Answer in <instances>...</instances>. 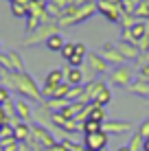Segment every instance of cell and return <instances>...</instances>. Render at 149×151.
<instances>
[{
	"mask_svg": "<svg viewBox=\"0 0 149 151\" xmlns=\"http://www.w3.org/2000/svg\"><path fill=\"white\" fill-rule=\"evenodd\" d=\"M90 121H96V123H105V107L96 105V103H90Z\"/></svg>",
	"mask_w": 149,
	"mask_h": 151,
	"instance_id": "obj_18",
	"label": "cell"
},
{
	"mask_svg": "<svg viewBox=\"0 0 149 151\" xmlns=\"http://www.w3.org/2000/svg\"><path fill=\"white\" fill-rule=\"evenodd\" d=\"M46 83L53 88H57L59 83H64V70H50L48 75H46Z\"/></svg>",
	"mask_w": 149,
	"mask_h": 151,
	"instance_id": "obj_20",
	"label": "cell"
},
{
	"mask_svg": "<svg viewBox=\"0 0 149 151\" xmlns=\"http://www.w3.org/2000/svg\"><path fill=\"white\" fill-rule=\"evenodd\" d=\"M103 129V123H96V121H83L81 123V132L83 134H94V132H101Z\"/></svg>",
	"mask_w": 149,
	"mask_h": 151,
	"instance_id": "obj_21",
	"label": "cell"
},
{
	"mask_svg": "<svg viewBox=\"0 0 149 151\" xmlns=\"http://www.w3.org/2000/svg\"><path fill=\"white\" fill-rule=\"evenodd\" d=\"M9 59H11V72H24V59L18 50H9Z\"/></svg>",
	"mask_w": 149,
	"mask_h": 151,
	"instance_id": "obj_16",
	"label": "cell"
},
{
	"mask_svg": "<svg viewBox=\"0 0 149 151\" xmlns=\"http://www.w3.org/2000/svg\"><path fill=\"white\" fill-rule=\"evenodd\" d=\"M116 50H119V53L123 55V59H125V61H136V59H138V53H140L136 44H130V42H121V40H119V44H116Z\"/></svg>",
	"mask_w": 149,
	"mask_h": 151,
	"instance_id": "obj_10",
	"label": "cell"
},
{
	"mask_svg": "<svg viewBox=\"0 0 149 151\" xmlns=\"http://www.w3.org/2000/svg\"><path fill=\"white\" fill-rule=\"evenodd\" d=\"M57 22H44V24H40L35 31H31V33H27V37L22 40V44L24 46H40V44H46V40L50 37V35H55V33H59L57 31Z\"/></svg>",
	"mask_w": 149,
	"mask_h": 151,
	"instance_id": "obj_2",
	"label": "cell"
},
{
	"mask_svg": "<svg viewBox=\"0 0 149 151\" xmlns=\"http://www.w3.org/2000/svg\"><path fill=\"white\" fill-rule=\"evenodd\" d=\"M99 55H101V57H103V59L107 61V66H114V68H116V66H123V64H127V61L123 59V55L119 53V50H116V44H110V42L101 46Z\"/></svg>",
	"mask_w": 149,
	"mask_h": 151,
	"instance_id": "obj_6",
	"label": "cell"
},
{
	"mask_svg": "<svg viewBox=\"0 0 149 151\" xmlns=\"http://www.w3.org/2000/svg\"><path fill=\"white\" fill-rule=\"evenodd\" d=\"M101 151H107V149H101Z\"/></svg>",
	"mask_w": 149,
	"mask_h": 151,
	"instance_id": "obj_37",
	"label": "cell"
},
{
	"mask_svg": "<svg viewBox=\"0 0 149 151\" xmlns=\"http://www.w3.org/2000/svg\"><path fill=\"white\" fill-rule=\"evenodd\" d=\"M136 64H138V68H143V66H147V64H149V50H140V53H138Z\"/></svg>",
	"mask_w": 149,
	"mask_h": 151,
	"instance_id": "obj_28",
	"label": "cell"
},
{
	"mask_svg": "<svg viewBox=\"0 0 149 151\" xmlns=\"http://www.w3.org/2000/svg\"><path fill=\"white\" fill-rule=\"evenodd\" d=\"M110 101H112V90H110L107 86H103V88L94 94V99H92V103H96V105H101V107H105Z\"/></svg>",
	"mask_w": 149,
	"mask_h": 151,
	"instance_id": "obj_15",
	"label": "cell"
},
{
	"mask_svg": "<svg viewBox=\"0 0 149 151\" xmlns=\"http://www.w3.org/2000/svg\"><path fill=\"white\" fill-rule=\"evenodd\" d=\"M138 134H140L143 138H149V118H145L140 125H138V129H136Z\"/></svg>",
	"mask_w": 149,
	"mask_h": 151,
	"instance_id": "obj_29",
	"label": "cell"
},
{
	"mask_svg": "<svg viewBox=\"0 0 149 151\" xmlns=\"http://www.w3.org/2000/svg\"><path fill=\"white\" fill-rule=\"evenodd\" d=\"M90 50H88V46L83 44V42H75V55H79V57H86Z\"/></svg>",
	"mask_w": 149,
	"mask_h": 151,
	"instance_id": "obj_27",
	"label": "cell"
},
{
	"mask_svg": "<svg viewBox=\"0 0 149 151\" xmlns=\"http://www.w3.org/2000/svg\"><path fill=\"white\" fill-rule=\"evenodd\" d=\"M81 96H83V86H70L68 94H66V99H68L70 103H75V101H81Z\"/></svg>",
	"mask_w": 149,
	"mask_h": 151,
	"instance_id": "obj_23",
	"label": "cell"
},
{
	"mask_svg": "<svg viewBox=\"0 0 149 151\" xmlns=\"http://www.w3.org/2000/svg\"><path fill=\"white\" fill-rule=\"evenodd\" d=\"M68 103H70L68 99H46V103H44V105L48 107L50 112H61L66 105H68Z\"/></svg>",
	"mask_w": 149,
	"mask_h": 151,
	"instance_id": "obj_19",
	"label": "cell"
},
{
	"mask_svg": "<svg viewBox=\"0 0 149 151\" xmlns=\"http://www.w3.org/2000/svg\"><path fill=\"white\" fill-rule=\"evenodd\" d=\"M13 138L18 140L20 145H22V142H27V140L31 138V125H29V123L18 121V123L13 125Z\"/></svg>",
	"mask_w": 149,
	"mask_h": 151,
	"instance_id": "obj_11",
	"label": "cell"
},
{
	"mask_svg": "<svg viewBox=\"0 0 149 151\" xmlns=\"http://www.w3.org/2000/svg\"><path fill=\"white\" fill-rule=\"evenodd\" d=\"M4 88L13 90L18 96L22 99H31V101H42V88L37 86V81L33 79V75H29L27 70L24 72H7L2 81Z\"/></svg>",
	"mask_w": 149,
	"mask_h": 151,
	"instance_id": "obj_1",
	"label": "cell"
},
{
	"mask_svg": "<svg viewBox=\"0 0 149 151\" xmlns=\"http://www.w3.org/2000/svg\"><path fill=\"white\" fill-rule=\"evenodd\" d=\"M15 116H18V121L22 123H29L31 118H33V110H31V103L27 99H15Z\"/></svg>",
	"mask_w": 149,
	"mask_h": 151,
	"instance_id": "obj_9",
	"label": "cell"
},
{
	"mask_svg": "<svg viewBox=\"0 0 149 151\" xmlns=\"http://www.w3.org/2000/svg\"><path fill=\"white\" fill-rule=\"evenodd\" d=\"M0 53H2V44H0Z\"/></svg>",
	"mask_w": 149,
	"mask_h": 151,
	"instance_id": "obj_35",
	"label": "cell"
},
{
	"mask_svg": "<svg viewBox=\"0 0 149 151\" xmlns=\"http://www.w3.org/2000/svg\"><path fill=\"white\" fill-rule=\"evenodd\" d=\"M64 44H66V40L61 37L59 33H55V35H50L48 40H46V48L48 50H53V53H61V48H64Z\"/></svg>",
	"mask_w": 149,
	"mask_h": 151,
	"instance_id": "obj_14",
	"label": "cell"
},
{
	"mask_svg": "<svg viewBox=\"0 0 149 151\" xmlns=\"http://www.w3.org/2000/svg\"><path fill=\"white\" fill-rule=\"evenodd\" d=\"M29 4H31V2H20V0H15V2H11V13L15 15V18H24V20H27V15H29Z\"/></svg>",
	"mask_w": 149,
	"mask_h": 151,
	"instance_id": "obj_17",
	"label": "cell"
},
{
	"mask_svg": "<svg viewBox=\"0 0 149 151\" xmlns=\"http://www.w3.org/2000/svg\"><path fill=\"white\" fill-rule=\"evenodd\" d=\"M9 99H11V90H9V88H4V86H0V105H4Z\"/></svg>",
	"mask_w": 149,
	"mask_h": 151,
	"instance_id": "obj_30",
	"label": "cell"
},
{
	"mask_svg": "<svg viewBox=\"0 0 149 151\" xmlns=\"http://www.w3.org/2000/svg\"><path fill=\"white\" fill-rule=\"evenodd\" d=\"M9 2H15V0H9Z\"/></svg>",
	"mask_w": 149,
	"mask_h": 151,
	"instance_id": "obj_36",
	"label": "cell"
},
{
	"mask_svg": "<svg viewBox=\"0 0 149 151\" xmlns=\"http://www.w3.org/2000/svg\"><path fill=\"white\" fill-rule=\"evenodd\" d=\"M116 151H130V147H127V145H125V147H119Z\"/></svg>",
	"mask_w": 149,
	"mask_h": 151,
	"instance_id": "obj_33",
	"label": "cell"
},
{
	"mask_svg": "<svg viewBox=\"0 0 149 151\" xmlns=\"http://www.w3.org/2000/svg\"><path fill=\"white\" fill-rule=\"evenodd\" d=\"M64 81L68 86H83V75H81V68H66L64 70Z\"/></svg>",
	"mask_w": 149,
	"mask_h": 151,
	"instance_id": "obj_13",
	"label": "cell"
},
{
	"mask_svg": "<svg viewBox=\"0 0 149 151\" xmlns=\"http://www.w3.org/2000/svg\"><path fill=\"white\" fill-rule=\"evenodd\" d=\"M73 55H75V42H66V44H64V48H61V57H64V59L68 61Z\"/></svg>",
	"mask_w": 149,
	"mask_h": 151,
	"instance_id": "obj_26",
	"label": "cell"
},
{
	"mask_svg": "<svg viewBox=\"0 0 149 151\" xmlns=\"http://www.w3.org/2000/svg\"><path fill=\"white\" fill-rule=\"evenodd\" d=\"M68 90H70V86L68 83H59L57 88H55V94H53V99H66V94H68Z\"/></svg>",
	"mask_w": 149,
	"mask_h": 151,
	"instance_id": "obj_25",
	"label": "cell"
},
{
	"mask_svg": "<svg viewBox=\"0 0 149 151\" xmlns=\"http://www.w3.org/2000/svg\"><path fill=\"white\" fill-rule=\"evenodd\" d=\"M132 125L130 121H105L103 123V132L107 136H123V134L132 132Z\"/></svg>",
	"mask_w": 149,
	"mask_h": 151,
	"instance_id": "obj_7",
	"label": "cell"
},
{
	"mask_svg": "<svg viewBox=\"0 0 149 151\" xmlns=\"http://www.w3.org/2000/svg\"><path fill=\"white\" fill-rule=\"evenodd\" d=\"M143 151H149V138H145V142H143Z\"/></svg>",
	"mask_w": 149,
	"mask_h": 151,
	"instance_id": "obj_32",
	"label": "cell"
},
{
	"mask_svg": "<svg viewBox=\"0 0 149 151\" xmlns=\"http://www.w3.org/2000/svg\"><path fill=\"white\" fill-rule=\"evenodd\" d=\"M127 90L132 92V94H136V96H140V99H147L149 101V81H145V79H138L136 77V81L132 83Z\"/></svg>",
	"mask_w": 149,
	"mask_h": 151,
	"instance_id": "obj_12",
	"label": "cell"
},
{
	"mask_svg": "<svg viewBox=\"0 0 149 151\" xmlns=\"http://www.w3.org/2000/svg\"><path fill=\"white\" fill-rule=\"evenodd\" d=\"M110 81L114 83V86L119 88H130L132 83H134V70H132V66H116L114 70L110 72Z\"/></svg>",
	"mask_w": 149,
	"mask_h": 151,
	"instance_id": "obj_4",
	"label": "cell"
},
{
	"mask_svg": "<svg viewBox=\"0 0 149 151\" xmlns=\"http://www.w3.org/2000/svg\"><path fill=\"white\" fill-rule=\"evenodd\" d=\"M143 142H145V138L136 132V134H132L130 145H127V147H130V151H143Z\"/></svg>",
	"mask_w": 149,
	"mask_h": 151,
	"instance_id": "obj_24",
	"label": "cell"
},
{
	"mask_svg": "<svg viewBox=\"0 0 149 151\" xmlns=\"http://www.w3.org/2000/svg\"><path fill=\"white\" fill-rule=\"evenodd\" d=\"M96 9L101 15H105L110 22L121 24V15H123V7L116 0H96Z\"/></svg>",
	"mask_w": 149,
	"mask_h": 151,
	"instance_id": "obj_3",
	"label": "cell"
},
{
	"mask_svg": "<svg viewBox=\"0 0 149 151\" xmlns=\"http://www.w3.org/2000/svg\"><path fill=\"white\" fill-rule=\"evenodd\" d=\"M81 151H92V149H88V147H81Z\"/></svg>",
	"mask_w": 149,
	"mask_h": 151,
	"instance_id": "obj_34",
	"label": "cell"
},
{
	"mask_svg": "<svg viewBox=\"0 0 149 151\" xmlns=\"http://www.w3.org/2000/svg\"><path fill=\"white\" fill-rule=\"evenodd\" d=\"M138 79L149 81V64H147V66H143V68H138Z\"/></svg>",
	"mask_w": 149,
	"mask_h": 151,
	"instance_id": "obj_31",
	"label": "cell"
},
{
	"mask_svg": "<svg viewBox=\"0 0 149 151\" xmlns=\"http://www.w3.org/2000/svg\"><path fill=\"white\" fill-rule=\"evenodd\" d=\"M86 61H88V66L92 70L96 72V75H105L107 70H110V66H107V61L101 57L99 53H94V50H90L88 55H86Z\"/></svg>",
	"mask_w": 149,
	"mask_h": 151,
	"instance_id": "obj_8",
	"label": "cell"
},
{
	"mask_svg": "<svg viewBox=\"0 0 149 151\" xmlns=\"http://www.w3.org/2000/svg\"><path fill=\"white\" fill-rule=\"evenodd\" d=\"M107 142H110V136L101 129V132H94V134H86L83 136V147H88L92 151H101L107 147Z\"/></svg>",
	"mask_w": 149,
	"mask_h": 151,
	"instance_id": "obj_5",
	"label": "cell"
},
{
	"mask_svg": "<svg viewBox=\"0 0 149 151\" xmlns=\"http://www.w3.org/2000/svg\"><path fill=\"white\" fill-rule=\"evenodd\" d=\"M81 75H83V86H86V83H90V81H94V79H99V75L88 66V61L81 64Z\"/></svg>",
	"mask_w": 149,
	"mask_h": 151,
	"instance_id": "obj_22",
	"label": "cell"
}]
</instances>
